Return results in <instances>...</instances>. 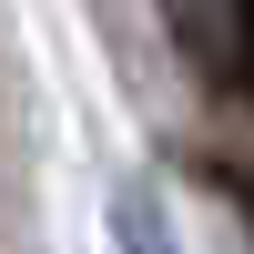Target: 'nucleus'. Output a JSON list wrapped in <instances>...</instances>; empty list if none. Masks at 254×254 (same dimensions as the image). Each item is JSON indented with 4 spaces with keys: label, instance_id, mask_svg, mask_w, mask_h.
Instances as JSON below:
<instances>
[{
    "label": "nucleus",
    "instance_id": "obj_1",
    "mask_svg": "<svg viewBox=\"0 0 254 254\" xmlns=\"http://www.w3.org/2000/svg\"><path fill=\"white\" fill-rule=\"evenodd\" d=\"M112 234H122V254H183V244H173V214H163L153 183H132V193L112 203Z\"/></svg>",
    "mask_w": 254,
    "mask_h": 254
},
{
    "label": "nucleus",
    "instance_id": "obj_2",
    "mask_svg": "<svg viewBox=\"0 0 254 254\" xmlns=\"http://www.w3.org/2000/svg\"><path fill=\"white\" fill-rule=\"evenodd\" d=\"M234 193H244V224H254V173H244V183H234Z\"/></svg>",
    "mask_w": 254,
    "mask_h": 254
},
{
    "label": "nucleus",
    "instance_id": "obj_3",
    "mask_svg": "<svg viewBox=\"0 0 254 254\" xmlns=\"http://www.w3.org/2000/svg\"><path fill=\"white\" fill-rule=\"evenodd\" d=\"M244 31H254V0H244Z\"/></svg>",
    "mask_w": 254,
    "mask_h": 254
}]
</instances>
